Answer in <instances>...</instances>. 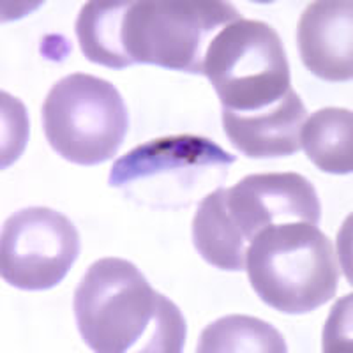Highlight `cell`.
Returning a JSON list of instances; mask_svg holds the SVG:
<instances>
[{
    "mask_svg": "<svg viewBox=\"0 0 353 353\" xmlns=\"http://www.w3.org/2000/svg\"><path fill=\"white\" fill-rule=\"evenodd\" d=\"M301 149L318 170L350 175L353 170V113L346 108L318 110L301 128Z\"/></svg>",
    "mask_w": 353,
    "mask_h": 353,
    "instance_id": "7c38bea8",
    "label": "cell"
},
{
    "mask_svg": "<svg viewBox=\"0 0 353 353\" xmlns=\"http://www.w3.org/2000/svg\"><path fill=\"white\" fill-rule=\"evenodd\" d=\"M237 157L196 134L156 138L115 161L108 184L145 205L185 207L209 185L221 188Z\"/></svg>",
    "mask_w": 353,
    "mask_h": 353,
    "instance_id": "277c9868",
    "label": "cell"
},
{
    "mask_svg": "<svg viewBox=\"0 0 353 353\" xmlns=\"http://www.w3.org/2000/svg\"><path fill=\"white\" fill-rule=\"evenodd\" d=\"M241 18L235 6L223 0H129L122 48L129 65L203 74L210 41Z\"/></svg>",
    "mask_w": 353,
    "mask_h": 353,
    "instance_id": "3957f363",
    "label": "cell"
},
{
    "mask_svg": "<svg viewBox=\"0 0 353 353\" xmlns=\"http://www.w3.org/2000/svg\"><path fill=\"white\" fill-rule=\"evenodd\" d=\"M129 0H90L78 14V43L85 59L110 69L129 68L122 48V23Z\"/></svg>",
    "mask_w": 353,
    "mask_h": 353,
    "instance_id": "4fadbf2b",
    "label": "cell"
},
{
    "mask_svg": "<svg viewBox=\"0 0 353 353\" xmlns=\"http://www.w3.org/2000/svg\"><path fill=\"white\" fill-rule=\"evenodd\" d=\"M244 269L261 302L285 314H305L327 304L339 283L334 244L309 223L258 232L245 251Z\"/></svg>",
    "mask_w": 353,
    "mask_h": 353,
    "instance_id": "7a4b0ae2",
    "label": "cell"
},
{
    "mask_svg": "<svg viewBox=\"0 0 353 353\" xmlns=\"http://www.w3.org/2000/svg\"><path fill=\"white\" fill-rule=\"evenodd\" d=\"M223 110L254 113L286 96L290 64L276 28L260 20L233 21L210 41L203 61Z\"/></svg>",
    "mask_w": 353,
    "mask_h": 353,
    "instance_id": "5b68a950",
    "label": "cell"
},
{
    "mask_svg": "<svg viewBox=\"0 0 353 353\" xmlns=\"http://www.w3.org/2000/svg\"><path fill=\"white\" fill-rule=\"evenodd\" d=\"M74 318L85 345L97 353H181L185 320L124 258H101L74 290Z\"/></svg>",
    "mask_w": 353,
    "mask_h": 353,
    "instance_id": "6da1fadb",
    "label": "cell"
},
{
    "mask_svg": "<svg viewBox=\"0 0 353 353\" xmlns=\"http://www.w3.org/2000/svg\"><path fill=\"white\" fill-rule=\"evenodd\" d=\"M193 244L207 263L226 272L244 270L248 241L226 209V189L201 198L193 219Z\"/></svg>",
    "mask_w": 353,
    "mask_h": 353,
    "instance_id": "8fae6325",
    "label": "cell"
},
{
    "mask_svg": "<svg viewBox=\"0 0 353 353\" xmlns=\"http://www.w3.org/2000/svg\"><path fill=\"white\" fill-rule=\"evenodd\" d=\"M302 64L325 81L353 77V4L350 0H316L297 25Z\"/></svg>",
    "mask_w": 353,
    "mask_h": 353,
    "instance_id": "9c48e42d",
    "label": "cell"
},
{
    "mask_svg": "<svg viewBox=\"0 0 353 353\" xmlns=\"http://www.w3.org/2000/svg\"><path fill=\"white\" fill-rule=\"evenodd\" d=\"M198 353H286L285 337L274 325L245 314H230L201 330Z\"/></svg>",
    "mask_w": 353,
    "mask_h": 353,
    "instance_id": "5bb4252c",
    "label": "cell"
},
{
    "mask_svg": "<svg viewBox=\"0 0 353 353\" xmlns=\"http://www.w3.org/2000/svg\"><path fill=\"white\" fill-rule=\"evenodd\" d=\"M80 254V233L71 219L48 207H27L4 221L0 276L25 292H43L64 281Z\"/></svg>",
    "mask_w": 353,
    "mask_h": 353,
    "instance_id": "52a82bcc",
    "label": "cell"
},
{
    "mask_svg": "<svg viewBox=\"0 0 353 353\" xmlns=\"http://www.w3.org/2000/svg\"><path fill=\"white\" fill-rule=\"evenodd\" d=\"M41 119L50 147L81 166L112 159L129 129L128 108L115 85L87 72L57 81L44 99Z\"/></svg>",
    "mask_w": 353,
    "mask_h": 353,
    "instance_id": "8992f818",
    "label": "cell"
},
{
    "mask_svg": "<svg viewBox=\"0 0 353 353\" xmlns=\"http://www.w3.org/2000/svg\"><path fill=\"white\" fill-rule=\"evenodd\" d=\"M307 110L293 88L279 103L254 113L223 110V129L230 143L251 159L293 156L301 150V128Z\"/></svg>",
    "mask_w": 353,
    "mask_h": 353,
    "instance_id": "30bf717a",
    "label": "cell"
},
{
    "mask_svg": "<svg viewBox=\"0 0 353 353\" xmlns=\"http://www.w3.org/2000/svg\"><path fill=\"white\" fill-rule=\"evenodd\" d=\"M226 209L245 241L281 223L318 225L321 205L316 189L295 172L254 173L226 189Z\"/></svg>",
    "mask_w": 353,
    "mask_h": 353,
    "instance_id": "ba28073f",
    "label": "cell"
}]
</instances>
